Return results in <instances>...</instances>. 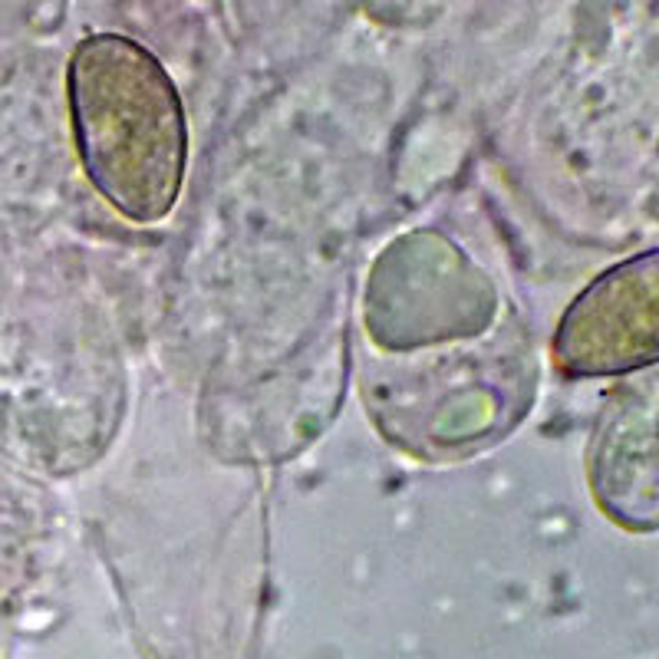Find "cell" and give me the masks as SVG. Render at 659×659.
<instances>
[{
	"label": "cell",
	"instance_id": "6da1fadb",
	"mask_svg": "<svg viewBox=\"0 0 659 659\" xmlns=\"http://www.w3.org/2000/svg\"><path fill=\"white\" fill-rule=\"evenodd\" d=\"M70 109L96 191L129 222H162L181 188L188 142L162 63L129 37H90L70 63Z\"/></svg>",
	"mask_w": 659,
	"mask_h": 659
},
{
	"label": "cell",
	"instance_id": "7a4b0ae2",
	"mask_svg": "<svg viewBox=\"0 0 659 659\" xmlns=\"http://www.w3.org/2000/svg\"><path fill=\"white\" fill-rule=\"evenodd\" d=\"M567 373H620L656 356V255L626 261L597 278L567 310L557 333Z\"/></svg>",
	"mask_w": 659,
	"mask_h": 659
}]
</instances>
